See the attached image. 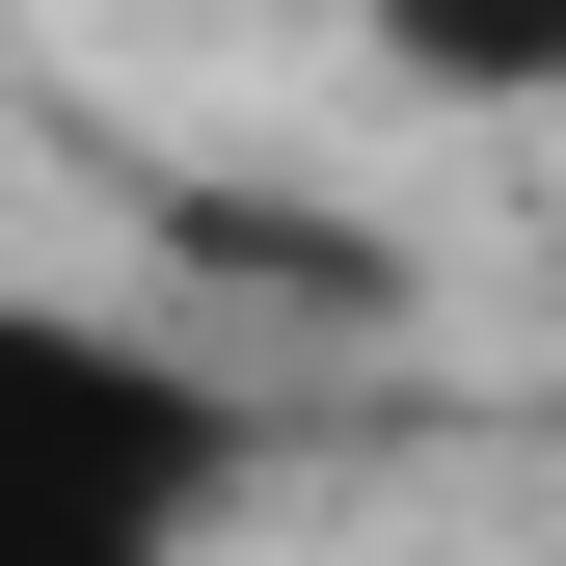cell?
<instances>
[{
    "instance_id": "1",
    "label": "cell",
    "mask_w": 566,
    "mask_h": 566,
    "mask_svg": "<svg viewBox=\"0 0 566 566\" xmlns=\"http://www.w3.org/2000/svg\"><path fill=\"white\" fill-rule=\"evenodd\" d=\"M217 485H243V405L163 324L0 297V566H189Z\"/></svg>"
},
{
    "instance_id": "2",
    "label": "cell",
    "mask_w": 566,
    "mask_h": 566,
    "mask_svg": "<svg viewBox=\"0 0 566 566\" xmlns=\"http://www.w3.org/2000/svg\"><path fill=\"white\" fill-rule=\"evenodd\" d=\"M350 54L432 108H566V0H350Z\"/></svg>"
}]
</instances>
